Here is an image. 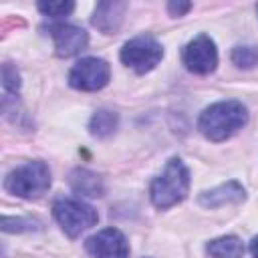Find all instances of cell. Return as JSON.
<instances>
[{"mask_svg": "<svg viewBox=\"0 0 258 258\" xmlns=\"http://www.w3.org/2000/svg\"><path fill=\"white\" fill-rule=\"evenodd\" d=\"M119 56H121L123 64H127L135 73L143 75L159 64V60L163 58V46L157 42V38H153L149 34H141V36L127 40L123 44Z\"/></svg>", "mask_w": 258, "mask_h": 258, "instance_id": "obj_5", "label": "cell"}, {"mask_svg": "<svg viewBox=\"0 0 258 258\" xmlns=\"http://www.w3.org/2000/svg\"><path fill=\"white\" fill-rule=\"evenodd\" d=\"M187 191H189V171L179 157H171L165 163L163 171L157 177H153L149 187L151 202L159 210H167L183 202Z\"/></svg>", "mask_w": 258, "mask_h": 258, "instance_id": "obj_2", "label": "cell"}, {"mask_svg": "<svg viewBox=\"0 0 258 258\" xmlns=\"http://www.w3.org/2000/svg\"><path fill=\"white\" fill-rule=\"evenodd\" d=\"M50 169L44 161H28L12 169L4 179V189L18 198H40L50 187Z\"/></svg>", "mask_w": 258, "mask_h": 258, "instance_id": "obj_3", "label": "cell"}, {"mask_svg": "<svg viewBox=\"0 0 258 258\" xmlns=\"http://www.w3.org/2000/svg\"><path fill=\"white\" fill-rule=\"evenodd\" d=\"M87 250L95 258H129V242L117 228H105L91 236Z\"/></svg>", "mask_w": 258, "mask_h": 258, "instance_id": "obj_9", "label": "cell"}, {"mask_svg": "<svg viewBox=\"0 0 258 258\" xmlns=\"http://www.w3.org/2000/svg\"><path fill=\"white\" fill-rule=\"evenodd\" d=\"M127 4L125 2H101L97 4L93 12V26H97L101 32L111 34L119 28Z\"/></svg>", "mask_w": 258, "mask_h": 258, "instance_id": "obj_11", "label": "cell"}, {"mask_svg": "<svg viewBox=\"0 0 258 258\" xmlns=\"http://www.w3.org/2000/svg\"><path fill=\"white\" fill-rule=\"evenodd\" d=\"M117 125H119V117H117L115 111L99 109V111H95V115L89 121V131H91V135H95L99 139H105V137L115 133Z\"/></svg>", "mask_w": 258, "mask_h": 258, "instance_id": "obj_14", "label": "cell"}, {"mask_svg": "<svg viewBox=\"0 0 258 258\" xmlns=\"http://www.w3.org/2000/svg\"><path fill=\"white\" fill-rule=\"evenodd\" d=\"M181 60L189 73L196 75H208L218 64V48L216 42L208 34H198L194 40H189L183 48Z\"/></svg>", "mask_w": 258, "mask_h": 258, "instance_id": "obj_7", "label": "cell"}, {"mask_svg": "<svg viewBox=\"0 0 258 258\" xmlns=\"http://www.w3.org/2000/svg\"><path fill=\"white\" fill-rule=\"evenodd\" d=\"M230 58L240 69H252L258 64V46H236Z\"/></svg>", "mask_w": 258, "mask_h": 258, "instance_id": "obj_15", "label": "cell"}, {"mask_svg": "<svg viewBox=\"0 0 258 258\" xmlns=\"http://www.w3.org/2000/svg\"><path fill=\"white\" fill-rule=\"evenodd\" d=\"M248 123V111L240 101H218L206 107L198 119L200 133L210 141H224Z\"/></svg>", "mask_w": 258, "mask_h": 258, "instance_id": "obj_1", "label": "cell"}, {"mask_svg": "<svg viewBox=\"0 0 258 258\" xmlns=\"http://www.w3.org/2000/svg\"><path fill=\"white\" fill-rule=\"evenodd\" d=\"M52 216L69 238L81 236L99 222L97 210L75 198H58L52 204Z\"/></svg>", "mask_w": 258, "mask_h": 258, "instance_id": "obj_4", "label": "cell"}, {"mask_svg": "<svg viewBox=\"0 0 258 258\" xmlns=\"http://www.w3.org/2000/svg\"><path fill=\"white\" fill-rule=\"evenodd\" d=\"M246 200V189L238 181H226L210 191H202L198 202L204 208H222L228 204H240Z\"/></svg>", "mask_w": 258, "mask_h": 258, "instance_id": "obj_10", "label": "cell"}, {"mask_svg": "<svg viewBox=\"0 0 258 258\" xmlns=\"http://www.w3.org/2000/svg\"><path fill=\"white\" fill-rule=\"evenodd\" d=\"M69 183H71V187H73L75 194L87 196V198H99L105 191V185H103L101 175H97L95 171L85 169V167L73 169L71 175H69Z\"/></svg>", "mask_w": 258, "mask_h": 258, "instance_id": "obj_12", "label": "cell"}, {"mask_svg": "<svg viewBox=\"0 0 258 258\" xmlns=\"http://www.w3.org/2000/svg\"><path fill=\"white\" fill-rule=\"evenodd\" d=\"M250 252H252V256H254V258H258V236L250 242Z\"/></svg>", "mask_w": 258, "mask_h": 258, "instance_id": "obj_19", "label": "cell"}, {"mask_svg": "<svg viewBox=\"0 0 258 258\" xmlns=\"http://www.w3.org/2000/svg\"><path fill=\"white\" fill-rule=\"evenodd\" d=\"M2 85H4V89H6L8 93H18V89H20L18 71H16L10 62H6V64L2 67Z\"/></svg>", "mask_w": 258, "mask_h": 258, "instance_id": "obj_17", "label": "cell"}, {"mask_svg": "<svg viewBox=\"0 0 258 258\" xmlns=\"http://www.w3.org/2000/svg\"><path fill=\"white\" fill-rule=\"evenodd\" d=\"M206 252L212 258H242L244 244L238 236H222V238L208 242Z\"/></svg>", "mask_w": 258, "mask_h": 258, "instance_id": "obj_13", "label": "cell"}, {"mask_svg": "<svg viewBox=\"0 0 258 258\" xmlns=\"http://www.w3.org/2000/svg\"><path fill=\"white\" fill-rule=\"evenodd\" d=\"M111 79L109 62L97 56L81 58L69 73V85L79 91H99Z\"/></svg>", "mask_w": 258, "mask_h": 258, "instance_id": "obj_6", "label": "cell"}, {"mask_svg": "<svg viewBox=\"0 0 258 258\" xmlns=\"http://www.w3.org/2000/svg\"><path fill=\"white\" fill-rule=\"evenodd\" d=\"M36 6L44 16L50 18H62L75 10V2H38Z\"/></svg>", "mask_w": 258, "mask_h": 258, "instance_id": "obj_16", "label": "cell"}, {"mask_svg": "<svg viewBox=\"0 0 258 258\" xmlns=\"http://www.w3.org/2000/svg\"><path fill=\"white\" fill-rule=\"evenodd\" d=\"M189 8H191L189 2H169V4H167V10L171 12V16H181V14H185Z\"/></svg>", "mask_w": 258, "mask_h": 258, "instance_id": "obj_18", "label": "cell"}, {"mask_svg": "<svg viewBox=\"0 0 258 258\" xmlns=\"http://www.w3.org/2000/svg\"><path fill=\"white\" fill-rule=\"evenodd\" d=\"M50 38L54 40V52L60 58H69L79 54L81 50L87 48L89 44V34L75 24H67V22H54L46 26Z\"/></svg>", "mask_w": 258, "mask_h": 258, "instance_id": "obj_8", "label": "cell"}]
</instances>
